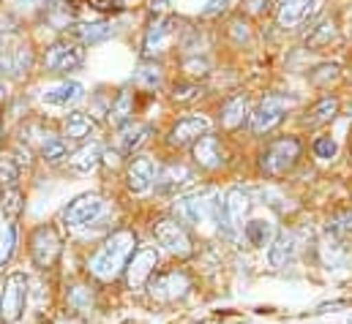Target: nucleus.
Wrapping results in <instances>:
<instances>
[{
    "mask_svg": "<svg viewBox=\"0 0 352 324\" xmlns=\"http://www.w3.org/2000/svg\"><path fill=\"white\" fill-rule=\"evenodd\" d=\"M156 267H159V251L151 248V245H140L134 251V256L129 259V267H126V286L129 289H145L151 284V278L156 275Z\"/></svg>",
    "mask_w": 352,
    "mask_h": 324,
    "instance_id": "nucleus-10",
    "label": "nucleus"
},
{
    "mask_svg": "<svg viewBox=\"0 0 352 324\" xmlns=\"http://www.w3.org/2000/svg\"><path fill=\"white\" fill-rule=\"evenodd\" d=\"M243 238L249 240V245H254V248H265V245H270L276 240V232H273V224L270 221L257 218V221H249L243 227Z\"/></svg>",
    "mask_w": 352,
    "mask_h": 324,
    "instance_id": "nucleus-29",
    "label": "nucleus"
},
{
    "mask_svg": "<svg viewBox=\"0 0 352 324\" xmlns=\"http://www.w3.org/2000/svg\"><path fill=\"white\" fill-rule=\"evenodd\" d=\"M303 145L295 137H281L276 142H270L265 148V153L260 156V169L267 177H284L287 172L295 169V163L300 161Z\"/></svg>",
    "mask_w": 352,
    "mask_h": 324,
    "instance_id": "nucleus-2",
    "label": "nucleus"
},
{
    "mask_svg": "<svg viewBox=\"0 0 352 324\" xmlns=\"http://www.w3.org/2000/svg\"><path fill=\"white\" fill-rule=\"evenodd\" d=\"M194 183V172L186 166V163H167V166H162L159 169V174H156V188H159V194H177V191H183L186 185H191Z\"/></svg>",
    "mask_w": 352,
    "mask_h": 324,
    "instance_id": "nucleus-16",
    "label": "nucleus"
},
{
    "mask_svg": "<svg viewBox=\"0 0 352 324\" xmlns=\"http://www.w3.org/2000/svg\"><path fill=\"white\" fill-rule=\"evenodd\" d=\"M295 253H298V240H295V232H281V235H276V240L270 243L267 262H270V267L281 270V267H287V264L295 259Z\"/></svg>",
    "mask_w": 352,
    "mask_h": 324,
    "instance_id": "nucleus-19",
    "label": "nucleus"
},
{
    "mask_svg": "<svg viewBox=\"0 0 352 324\" xmlns=\"http://www.w3.org/2000/svg\"><path fill=\"white\" fill-rule=\"evenodd\" d=\"M0 142H3V126H0Z\"/></svg>",
    "mask_w": 352,
    "mask_h": 324,
    "instance_id": "nucleus-42",
    "label": "nucleus"
},
{
    "mask_svg": "<svg viewBox=\"0 0 352 324\" xmlns=\"http://www.w3.org/2000/svg\"><path fill=\"white\" fill-rule=\"evenodd\" d=\"M19 8H41L47 0H14Z\"/></svg>",
    "mask_w": 352,
    "mask_h": 324,
    "instance_id": "nucleus-40",
    "label": "nucleus"
},
{
    "mask_svg": "<svg viewBox=\"0 0 352 324\" xmlns=\"http://www.w3.org/2000/svg\"><path fill=\"white\" fill-rule=\"evenodd\" d=\"M16 180H19V163L8 156H0V191L16 188Z\"/></svg>",
    "mask_w": 352,
    "mask_h": 324,
    "instance_id": "nucleus-32",
    "label": "nucleus"
},
{
    "mask_svg": "<svg viewBox=\"0 0 352 324\" xmlns=\"http://www.w3.org/2000/svg\"><path fill=\"white\" fill-rule=\"evenodd\" d=\"M101 156H104V153H101V148H98L96 142H90V145H82L80 150H74L66 163H69L77 174H90V172H96V169H98V163L104 161Z\"/></svg>",
    "mask_w": 352,
    "mask_h": 324,
    "instance_id": "nucleus-21",
    "label": "nucleus"
},
{
    "mask_svg": "<svg viewBox=\"0 0 352 324\" xmlns=\"http://www.w3.org/2000/svg\"><path fill=\"white\" fill-rule=\"evenodd\" d=\"M90 8H96V11H115V8H126L123 5V0H88Z\"/></svg>",
    "mask_w": 352,
    "mask_h": 324,
    "instance_id": "nucleus-38",
    "label": "nucleus"
},
{
    "mask_svg": "<svg viewBox=\"0 0 352 324\" xmlns=\"http://www.w3.org/2000/svg\"><path fill=\"white\" fill-rule=\"evenodd\" d=\"M221 194L216 191H194L175 199V218L183 227H199L205 221H213V210Z\"/></svg>",
    "mask_w": 352,
    "mask_h": 324,
    "instance_id": "nucleus-3",
    "label": "nucleus"
},
{
    "mask_svg": "<svg viewBox=\"0 0 352 324\" xmlns=\"http://www.w3.org/2000/svg\"><path fill=\"white\" fill-rule=\"evenodd\" d=\"M151 134H153V128H151L148 123H137V120L126 123V126L120 128V134H118V153L134 156V150H140V148L148 142Z\"/></svg>",
    "mask_w": 352,
    "mask_h": 324,
    "instance_id": "nucleus-18",
    "label": "nucleus"
},
{
    "mask_svg": "<svg viewBox=\"0 0 352 324\" xmlns=\"http://www.w3.org/2000/svg\"><path fill=\"white\" fill-rule=\"evenodd\" d=\"M14 248H16V227H14V224H8V229H6V232H3V238H0V267L11 259Z\"/></svg>",
    "mask_w": 352,
    "mask_h": 324,
    "instance_id": "nucleus-35",
    "label": "nucleus"
},
{
    "mask_svg": "<svg viewBox=\"0 0 352 324\" xmlns=\"http://www.w3.org/2000/svg\"><path fill=\"white\" fill-rule=\"evenodd\" d=\"M3 98H6V84L0 82V101H3Z\"/></svg>",
    "mask_w": 352,
    "mask_h": 324,
    "instance_id": "nucleus-41",
    "label": "nucleus"
},
{
    "mask_svg": "<svg viewBox=\"0 0 352 324\" xmlns=\"http://www.w3.org/2000/svg\"><path fill=\"white\" fill-rule=\"evenodd\" d=\"M101 213H104V199H101L98 194H82V196L72 199V202L63 207L60 218H63L66 227L80 229V227H88L93 221H98Z\"/></svg>",
    "mask_w": 352,
    "mask_h": 324,
    "instance_id": "nucleus-11",
    "label": "nucleus"
},
{
    "mask_svg": "<svg viewBox=\"0 0 352 324\" xmlns=\"http://www.w3.org/2000/svg\"><path fill=\"white\" fill-rule=\"evenodd\" d=\"M82 84L80 82H60V84H52L44 90V104H52V106H69V104H77L82 98Z\"/></svg>",
    "mask_w": 352,
    "mask_h": 324,
    "instance_id": "nucleus-20",
    "label": "nucleus"
},
{
    "mask_svg": "<svg viewBox=\"0 0 352 324\" xmlns=\"http://www.w3.org/2000/svg\"><path fill=\"white\" fill-rule=\"evenodd\" d=\"M153 238H156V243L162 245L167 253H173L177 259H188L194 253L191 235H188V229L177 218H159L153 224Z\"/></svg>",
    "mask_w": 352,
    "mask_h": 324,
    "instance_id": "nucleus-6",
    "label": "nucleus"
},
{
    "mask_svg": "<svg viewBox=\"0 0 352 324\" xmlns=\"http://www.w3.org/2000/svg\"><path fill=\"white\" fill-rule=\"evenodd\" d=\"M328 229H331V235H336V238L350 235L352 232V213H336V216L328 221Z\"/></svg>",
    "mask_w": 352,
    "mask_h": 324,
    "instance_id": "nucleus-36",
    "label": "nucleus"
},
{
    "mask_svg": "<svg viewBox=\"0 0 352 324\" xmlns=\"http://www.w3.org/2000/svg\"><path fill=\"white\" fill-rule=\"evenodd\" d=\"M292 104H295V101H292L289 95H278V93L265 95L263 101H260V106L252 112V131H254L257 137L273 131V128L284 120V115H287V109H289Z\"/></svg>",
    "mask_w": 352,
    "mask_h": 324,
    "instance_id": "nucleus-9",
    "label": "nucleus"
},
{
    "mask_svg": "<svg viewBox=\"0 0 352 324\" xmlns=\"http://www.w3.org/2000/svg\"><path fill=\"white\" fill-rule=\"evenodd\" d=\"M69 145H66V139H60V137H47L44 142H41V159L47 163H60V161H69Z\"/></svg>",
    "mask_w": 352,
    "mask_h": 324,
    "instance_id": "nucleus-30",
    "label": "nucleus"
},
{
    "mask_svg": "<svg viewBox=\"0 0 352 324\" xmlns=\"http://www.w3.org/2000/svg\"><path fill=\"white\" fill-rule=\"evenodd\" d=\"M112 33H115V25H112V22H107V19L74 25V36L80 38V44H98V41H107Z\"/></svg>",
    "mask_w": 352,
    "mask_h": 324,
    "instance_id": "nucleus-23",
    "label": "nucleus"
},
{
    "mask_svg": "<svg viewBox=\"0 0 352 324\" xmlns=\"http://www.w3.org/2000/svg\"><path fill=\"white\" fill-rule=\"evenodd\" d=\"M311 150H314V156H317V159H325V161H328V159H333V156H336V150H339V148H336V142H333L331 137H317V139H314V145H311Z\"/></svg>",
    "mask_w": 352,
    "mask_h": 324,
    "instance_id": "nucleus-37",
    "label": "nucleus"
},
{
    "mask_svg": "<svg viewBox=\"0 0 352 324\" xmlns=\"http://www.w3.org/2000/svg\"><path fill=\"white\" fill-rule=\"evenodd\" d=\"M317 5H320V0H284L278 5V25L287 30H295L314 16Z\"/></svg>",
    "mask_w": 352,
    "mask_h": 324,
    "instance_id": "nucleus-14",
    "label": "nucleus"
},
{
    "mask_svg": "<svg viewBox=\"0 0 352 324\" xmlns=\"http://www.w3.org/2000/svg\"><path fill=\"white\" fill-rule=\"evenodd\" d=\"M28 305V275L25 273H11L3 281L0 289V322L14 324L22 319Z\"/></svg>",
    "mask_w": 352,
    "mask_h": 324,
    "instance_id": "nucleus-4",
    "label": "nucleus"
},
{
    "mask_svg": "<svg viewBox=\"0 0 352 324\" xmlns=\"http://www.w3.org/2000/svg\"><path fill=\"white\" fill-rule=\"evenodd\" d=\"M336 115H339V98H322V101H317V104L309 109V115H306L303 123H306L309 128H317V126L331 123Z\"/></svg>",
    "mask_w": 352,
    "mask_h": 324,
    "instance_id": "nucleus-26",
    "label": "nucleus"
},
{
    "mask_svg": "<svg viewBox=\"0 0 352 324\" xmlns=\"http://www.w3.org/2000/svg\"><path fill=\"white\" fill-rule=\"evenodd\" d=\"M175 16H162V19H156L151 27H148V33H145V58L148 60H153L156 55H162V52H167V47H170V41H173V36H175Z\"/></svg>",
    "mask_w": 352,
    "mask_h": 324,
    "instance_id": "nucleus-13",
    "label": "nucleus"
},
{
    "mask_svg": "<svg viewBox=\"0 0 352 324\" xmlns=\"http://www.w3.org/2000/svg\"><path fill=\"white\" fill-rule=\"evenodd\" d=\"M63 131H66L69 139L82 142V139H88L90 134L96 131V123H93V117L85 115V112H69L66 120H63Z\"/></svg>",
    "mask_w": 352,
    "mask_h": 324,
    "instance_id": "nucleus-24",
    "label": "nucleus"
},
{
    "mask_svg": "<svg viewBox=\"0 0 352 324\" xmlns=\"http://www.w3.org/2000/svg\"><path fill=\"white\" fill-rule=\"evenodd\" d=\"M85 63V49L77 41H55L52 47H47L44 52V66L52 74H72L77 69H82Z\"/></svg>",
    "mask_w": 352,
    "mask_h": 324,
    "instance_id": "nucleus-8",
    "label": "nucleus"
},
{
    "mask_svg": "<svg viewBox=\"0 0 352 324\" xmlns=\"http://www.w3.org/2000/svg\"><path fill=\"white\" fill-rule=\"evenodd\" d=\"M162 80H164V74H162V66L156 60H142L134 71V84L142 90H159Z\"/></svg>",
    "mask_w": 352,
    "mask_h": 324,
    "instance_id": "nucleus-28",
    "label": "nucleus"
},
{
    "mask_svg": "<svg viewBox=\"0 0 352 324\" xmlns=\"http://www.w3.org/2000/svg\"><path fill=\"white\" fill-rule=\"evenodd\" d=\"M22 210H25V196H22V191H19V188H8V191H3V213L8 216L11 224L22 216Z\"/></svg>",
    "mask_w": 352,
    "mask_h": 324,
    "instance_id": "nucleus-31",
    "label": "nucleus"
},
{
    "mask_svg": "<svg viewBox=\"0 0 352 324\" xmlns=\"http://www.w3.org/2000/svg\"><path fill=\"white\" fill-rule=\"evenodd\" d=\"M66 305L74 311V314H93V305H96V300H93V289L85 286V284H74V286H69V292H66Z\"/></svg>",
    "mask_w": 352,
    "mask_h": 324,
    "instance_id": "nucleus-27",
    "label": "nucleus"
},
{
    "mask_svg": "<svg viewBox=\"0 0 352 324\" xmlns=\"http://www.w3.org/2000/svg\"><path fill=\"white\" fill-rule=\"evenodd\" d=\"M227 3H230V0H208V8H205L202 14H205V16L219 14V11H224V8H227Z\"/></svg>",
    "mask_w": 352,
    "mask_h": 324,
    "instance_id": "nucleus-39",
    "label": "nucleus"
},
{
    "mask_svg": "<svg viewBox=\"0 0 352 324\" xmlns=\"http://www.w3.org/2000/svg\"><path fill=\"white\" fill-rule=\"evenodd\" d=\"M134 251H137V235L131 229L112 232L88 262L90 275L98 278V281H115L120 273H126L129 259L134 256Z\"/></svg>",
    "mask_w": 352,
    "mask_h": 324,
    "instance_id": "nucleus-1",
    "label": "nucleus"
},
{
    "mask_svg": "<svg viewBox=\"0 0 352 324\" xmlns=\"http://www.w3.org/2000/svg\"><path fill=\"white\" fill-rule=\"evenodd\" d=\"M246 115H249V101H246V95H232V98H227L224 106H221V126H224L227 131H238V128L243 126Z\"/></svg>",
    "mask_w": 352,
    "mask_h": 324,
    "instance_id": "nucleus-22",
    "label": "nucleus"
},
{
    "mask_svg": "<svg viewBox=\"0 0 352 324\" xmlns=\"http://www.w3.org/2000/svg\"><path fill=\"white\" fill-rule=\"evenodd\" d=\"M208 128H210V123H208V117H202V115H188V117H180L175 126H173V131H170V145L173 148H194L205 134H208Z\"/></svg>",
    "mask_w": 352,
    "mask_h": 324,
    "instance_id": "nucleus-12",
    "label": "nucleus"
},
{
    "mask_svg": "<svg viewBox=\"0 0 352 324\" xmlns=\"http://www.w3.org/2000/svg\"><path fill=\"white\" fill-rule=\"evenodd\" d=\"M60 251H63V240L58 235L55 227L44 224L38 229H33L30 235V259L38 270H52L55 262L60 259Z\"/></svg>",
    "mask_w": 352,
    "mask_h": 324,
    "instance_id": "nucleus-7",
    "label": "nucleus"
},
{
    "mask_svg": "<svg viewBox=\"0 0 352 324\" xmlns=\"http://www.w3.org/2000/svg\"><path fill=\"white\" fill-rule=\"evenodd\" d=\"M336 22L333 19H325V22H320L317 27H314V33L309 36V44L311 47H325V44H331V38H336Z\"/></svg>",
    "mask_w": 352,
    "mask_h": 324,
    "instance_id": "nucleus-33",
    "label": "nucleus"
},
{
    "mask_svg": "<svg viewBox=\"0 0 352 324\" xmlns=\"http://www.w3.org/2000/svg\"><path fill=\"white\" fill-rule=\"evenodd\" d=\"M191 289V278L183 273V270H164V273H156L148 284V297L159 305H170L177 303L188 294Z\"/></svg>",
    "mask_w": 352,
    "mask_h": 324,
    "instance_id": "nucleus-5",
    "label": "nucleus"
},
{
    "mask_svg": "<svg viewBox=\"0 0 352 324\" xmlns=\"http://www.w3.org/2000/svg\"><path fill=\"white\" fill-rule=\"evenodd\" d=\"M199 95H202V87L197 82H177L175 87H173V101L175 104H191Z\"/></svg>",
    "mask_w": 352,
    "mask_h": 324,
    "instance_id": "nucleus-34",
    "label": "nucleus"
},
{
    "mask_svg": "<svg viewBox=\"0 0 352 324\" xmlns=\"http://www.w3.org/2000/svg\"><path fill=\"white\" fill-rule=\"evenodd\" d=\"M156 174L159 172H156V166L148 156H137V159H131L129 169H126V185L134 194H145L156 183Z\"/></svg>",
    "mask_w": 352,
    "mask_h": 324,
    "instance_id": "nucleus-17",
    "label": "nucleus"
},
{
    "mask_svg": "<svg viewBox=\"0 0 352 324\" xmlns=\"http://www.w3.org/2000/svg\"><path fill=\"white\" fill-rule=\"evenodd\" d=\"M191 153H194V161L199 163L202 169H221L224 163H227V150H224V145H221V139L219 137H213V134H205L194 148H191Z\"/></svg>",
    "mask_w": 352,
    "mask_h": 324,
    "instance_id": "nucleus-15",
    "label": "nucleus"
},
{
    "mask_svg": "<svg viewBox=\"0 0 352 324\" xmlns=\"http://www.w3.org/2000/svg\"><path fill=\"white\" fill-rule=\"evenodd\" d=\"M131 115H134V93L131 90H120L109 106V123L123 128L126 123H131Z\"/></svg>",
    "mask_w": 352,
    "mask_h": 324,
    "instance_id": "nucleus-25",
    "label": "nucleus"
}]
</instances>
